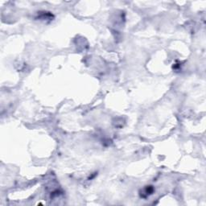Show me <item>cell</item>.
Wrapping results in <instances>:
<instances>
[{
	"label": "cell",
	"instance_id": "6da1fadb",
	"mask_svg": "<svg viewBox=\"0 0 206 206\" xmlns=\"http://www.w3.org/2000/svg\"><path fill=\"white\" fill-rule=\"evenodd\" d=\"M154 192V188L152 186H147V188H145L143 191V193L141 194L142 197H148V196L152 195Z\"/></svg>",
	"mask_w": 206,
	"mask_h": 206
}]
</instances>
